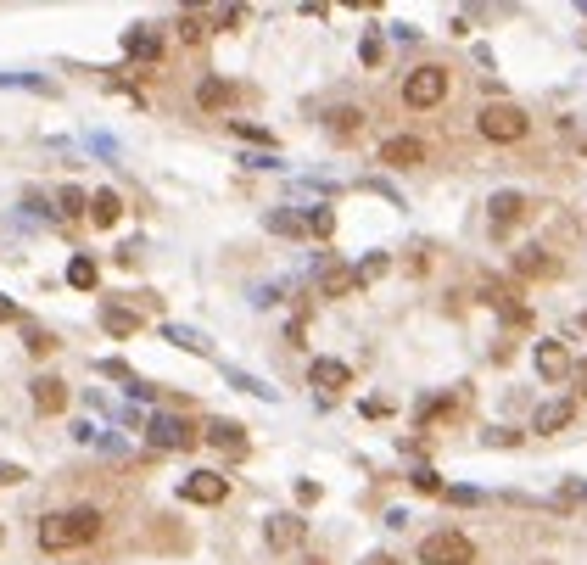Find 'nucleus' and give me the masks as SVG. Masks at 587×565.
I'll use <instances>...</instances> for the list:
<instances>
[{"label":"nucleus","mask_w":587,"mask_h":565,"mask_svg":"<svg viewBox=\"0 0 587 565\" xmlns=\"http://www.w3.org/2000/svg\"><path fill=\"white\" fill-rule=\"evenodd\" d=\"M101 537V510L90 504H79V510H62V515H45L39 520V549H84V543H95Z\"/></svg>","instance_id":"nucleus-1"},{"label":"nucleus","mask_w":587,"mask_h":565,"mask_svg":"<svg viewBox=\"0 0 587 565\" xmlns=\"http://www.w3.org/2000/svg\"><path fill=\"white\" fill-rule=\"evenodd\" d=\"M475 129H481V140H492V145H515V140H526L532 118L520 112L515 101H487L481 118H475Z\"/></svg>","instance_id":"nucleus-2"},{"label":"nucleus","mask_w":587,"mask_h":565,"mask_svg":"<svg viewBox=\"0 0 587 565\" xmlns=\"http://www.w3.org/2000/svg\"><path fill=\"white\" fill-rule=\"evenodd\" d=\"M403 101H409L414 112L442 107V101H448V68H442V62H426V68H414V73L403 79Z\"/></svg>","instance_id":"nucleus-3"},{"label":"nucleus","mask_w":587,"mask_h":565,"mask_svg":"<svg viewBox=\"0 0 587 565\" xmlns=\"http://www.w3.org/2000/svg\"><path fill=\"white\" fill-rule=\"evenodd\" d=\"M470 560H475V543L465 532H453V527L419 537V565H470Z\"/></svg>","instance_id":"nucleus-4"},{"label":"nucleus","mask_w":587,"mask_h":565,"mask_svg":"<svg viewBox=\"0 0 587 565\" xmlns=\"http://www.w3.org/2000/svg\"><path fill=\"white\" fill-rule=\"evenodd\" d=\"M145 436H152L157 448H191V443H196L191 420H179V414H157V420L145 426Z\"/></svg>","instance_id":"nucleus-5"},{"label":"nucleus","mask_w":587,"mask_h":565,"mask_svg":"<svg viewBox=\"0 0 587 565\" xmlns=\"http://www.w3.org/2000/svg\"><path fill=\"white\" fill-rule=\"evenodd\" d=\"M191 504H224V493H229V481L219 470H191L185 476V487H179Z\"/></svg>","instance_id":"nucleus-6"},{"label":"nucleus","mask_w":587,"mask_h":565,"mask_svg":"<svg viewBox=\"0 0 587 565\" xmlns=\"http://www.w3.org/2000/svg\"><path fill=\"white\" fill-rule=\"evenodd\" d=\"M381 162L386 169H419V162H426V145L414 135H392V140H381Z\"/></svg>","instance_id":"nucleus-7"},{"label":"nucleus","mask_w":587,"mask_h":565,"mask_svg":"<svg viewBox=\"0 0 587 565\" xmlns=\"http://www.w3.org/2000/svg\"><path fill=\"white\" fill-rule=\"evenodd\" d=\"M515 275L520 280H554L559 275V258L542 253V246H520V253H515Z\"/></svg>","instance_id":"nucleus-8"},{"label":"nucleus","mask_w":587,"mask_h":565,"mask_svg":"<svg viewBox=\"0 0 587 565\" xmlns=\"http://www.w3.org/2000/svg\"><path fill=\"white\" fill-rule=\"evenodd\" d=\"M571 420H576V403H571V397H554V403H542V409L532 414V431H537V436H554V431H565Z\"/></svg>","instance_id":"nucleus-9"},{"label":"nucleus","mask_w":587,"mask_h":565,"mask_svg":"<svg viewBox=\"0 0 587 565\" xmlns=\"http://www.w3.org/2000/svg\"><path fill=\"white\" fill-rule=\"evenodd\" d=\"M487 213H492V229H509V224L526 219V196H520V191H498L487 202Z\"/></svg>","instance_id":"nucleus-10"},{"label":"nucleus","mask_w":587,"mask_h":565,"mask_svg":"<svg viewBox=\"0 0 587 565\" xmlns=\"http://www.w3.org/2000/svg\"><path fill=\"white\" fill-rule=\"evenodd\" d=\"M34 409L39 414H62V409H68V386H62L56 375H39V381H34Z\"/></svg>","instance_id":"nucleus-11"},{"label":"nucleus","mask_w":587,"mask_h":565,"mask_svg":"<svg viewBox=\"0 0 587 565\" xmlns=\"http://www.w3.org/2000/svg\"><path fill=\"white\" fill-rule=\"evenodd\" d=\"M537 370L549 375V381H565V375H571L576 364H571V353H565L559 342H537Z\"/></svg>","instance_id":"nucleus-12"},{"label":"nucleus","mask_w":587,"mask_h":565,"mask_svg":"<svg viewBox=\"0 0 587 565\" xmlns=\"http://www.w3.org/2000/svg\"><path fill=\"white\" fill-rule=\"evenodd\" d=\"M308 381L319 386V392H335V386H347V381H352V370H347L342 359H319V364L308 370Z\"/></svg>","instance_id":"nucleus-13"},{"label":"nucleus","mask_w":587,"mask_h":565,"mask_svg":"<svg viewBox=\"0 0 587 565\" xmlns=\"http://www.w3.org/2000/svg\"><path fill=\"white\" fill-rule=\"evenodd\" d=\"M207 443L224 448V453H246V426H236V420H213V426H207Z\"/></svg>","instance_id":"nucleus-14"},{"label":"nucleus","mask_w":587,"mask_h":565,"mask_svg":"<svg viewBox=\"0 0 587 565\" xmlns=\"http://www.w3.org/2000/svg\"><path fill=\"white\" fill-rule=\"evenodd\" d=\"M302 537H308V527L297 515H275V520H269V543H275V549H297Z\"/></svg>","instance_id":"nucleus-15"},{"label":"nucleus","mask_w":587,"mask_h":565,"mask_svg":"<svg viewBox=\"0 0 587 565\" xmlns=\"http://www.w3.org/2000/svg\"><path fill=\"white\" fill-rule=\"evenodd\" d=\"M118 213H123L118 191H95V196H90V219H95L101 229H112V224H118Z\"/></svg>","instance_id":"nucleus-16"},{"label":"nucleus","mask_w":587,"mask_h":565,"mask_svg":"<svg viewBox=\"0 0 587 565\" xmlns=\"http://www.w3.org/2000/svg\"><path fill=\"white\" fill-rule=\"evenodd\" d=\"M229 96H236V90H229L224 79H202V85H196V101H202L207 112H224V107H229Z\"/></svg>","instance_id":"nucleus-17"},{"label":"nucleus","mask_w":587,"mask_h":565,"mask_svg":"<svg viewBox=\"0 0 587 565\" xmlns=\"http://www.w3.org/2000/svg\"><path fill=\"white\" fill-rule=\"evenodd\" d=\"M101 325H107L112 337H135V330H140V320H135L129 308H118V303H107V308H101Z\"/></svg>","instance_id":"nucleus-18"},{"label":"nucleus","mask_w":587,"mask_h":565,"mask_svg":"<svg viewBox=\"0 0 587 565\" xmlns=\"http://www.w3.org/2000/svg\"><path fill=\"white\" fill-rule=\"evenodd\" d=\"M359 123H364L359 107H335V112H330V135H335V140H347V135H359Z\"/></svg>","instance_id":"nucleus-19"},{"label":"nucleus","mask_w":587,"mask_h":565,"mask_svg":"<svg viewBox=\"0 0 587 565\" xmlns=\"http://www.w3.org/2000/svg\"><path fill=\"white\" fill-rule=\"evenodd\" d=\"M68 286L90 291V286H95V263H90V258H73V263H68Z\"/></svg>","instance_id":"nucleus-20"},{"label":"nucleus","mask_w":587,"mask_h":565,"mask_svg":"<svg viewBox=\"0 0 587 565\" xmlns=\"http://www.w3.org/2000/svg\"><path fill=\"white\" fill-rule=\"evenodd\" d=\"M162 46H157V34H129V56H145V62H152Z\"/></svg>","instance_id":"nucleus-21"},{"label":"nucleus","mask_w":587,"mask_h":565,"mask_svg":"<svg viewBox=\"0 0 587 565\" xmlns=\"http://www.w3.org/2000/svg\"><path fill=\"white\" fill-rule=\"evenodd\" d=\"M381 275H386V258H364L359 269H352V280H364V286H369V280H381Z\"/></svg>","instance_id":"nucleus-22"},{"label":"nucleus","mask_w":587,"mask_h":565,"mask_svg":"<svg viewBox=\"0 0 587 565\" xmlns=\"http://www.w3.org/2000/svg\"><path fill=\"white\" fill-rule=\"evenodd\" d=\"M347 286H352V275H347V269H330V275H325V291H330V297H342Z\"/></svg>","instance_id":"nucleus-23"},{"label":"nucleus","mask_w":587,"mask_h":565,"mask_svg":"<svg viewBox=\"0 0 587 565\" xmlns=\"http://www.w3.org/2000/svg\"><path fill=\"white\" fill-rule=\"evenodd\" d=\"M308 229H313V236H330V229H335V219H330V207H319V213H308Z\"/></svg>","instance_id":"nucleus-24"},{"label":"nucleus","mask_w":587,"mask_h":565,"mask_svg":"<svg viewBox=\"0 0 587 565\" xmlns=\"http://www.w3.org/2000/svg\"><path fill=\"white\" fill-rule=\"evenodd\" d=\"M56 202H62V213H79V207H84V191H73V185H68Z\"/></svg>","instance_id":"nucleus-25"},{"label":"nucleus","mask_w":587,"mask_h":565,"mask_svg":"<svg viewBox=\"0 0 587 565\" xmlns=\"http://www.w3.org/2000/svg\"><path fill=\"white\" fill-rule=\"evenodd\" d=\"M414 487H419V493H442V481H436L431 470H419V476H414Z\"/></svg>","instance_id":"nucleus-26"},{"label":"nucleus","mask_w":587,"mask_h":565,"mask_svg":"<svg viewBox=\"0 0 587 565\" xmlns=\"http://www.w3.org/2000/svg\"><path fill=\"white\" fill-rule=\"evenodd\" d=\"M23 481V465H0V487H17Z\"/></svg>","instance_id":"nucleus-27"},{"label":"nucleus","mask_w":587,"mask_h":565,"mask_svg":"<svg viewBox=\"0 0 587 565\" xmlns=\"http://www.w3.org/2000/svg\"><path fill=\"white\" fill-rule=\"evenodd\" d=\"M179 34H185V39H202L207 29H202V17H185V23H179Z\"/></svg>","instance_id":"nucleus-28"},{"label":"nucleus","mask_w":587,"mask_h":565,"mask_svg":"<svg viewBox=\"0 0 587 565\" xmlns=\"http://www.w3.org/2000/svg\"><path fill=\"white\" fill-rule=\"evenodd\" d=\"M29 347H34V353H51V347H56V342H51V337H45V330H29Z\"/></svg>","instance_id":"nucleus-29"},{"label":"nucleus","mask_w":587,"mask_h":565,"mask_svg":"<svg viewBox=\"0 0 587 565\" xmlns=\"http://www.w3.org/2000/svg\"><path fill=\"white\" fill-rule=\"evenodd\" d=\"M6 320H17V303H12V297H0V325H6Z\"/></svg>","instance_id":"nucleus-30"},{"label":"nucleus","mask_w":587,"mask_h":565,"mask_svg":"<svg viewBox=\"0 0 587 565\" xmlns=\"http://www.w3.org/2000/svg\"><path fill=\"white\" fill-rule=\"evenodd\" d=\"M571 375H576V381H582V397H587V364H576Z\"/></svg>","instance_id":"nucleus-31"},{"label":"nucleus","mask_w":587,"mask_h":565,"mask_svg":"<svg viewBox=\"0 0 587 565\" xmlns=\"http://www.w3.org/2000/svg\"><path fill=\"white\" fill-rule=\"evenodd\" d=\"M582 152H587V129H582Z\"/></svg>","instance_id":"nucleus-32"},{"label":"nucleus","mask_w":587,"mask_h":565,"mask_svg":"<svg viewBox=\"0 0 587 565\" xmlns=\"http://www.w3.org/2000/svg\"><path fill=\"white\" fill-rule=\"evenodd\" d=\"M302 565H325V560H302Z\"/></svg>","instance_id":"nucleus-33"},{"label":"nucleus","mask_w":587,"mask_h":565,"mask_svg":"<svg viewBox=\"0 0 587 565\" xmlns=\"http://www.w3.org/2000/svg\"><path fill=\"white\" fill-rule=\"evenodd\" d=\"M582 330H587V313H582Z\"/></svg>","instance_id":"nucleus-34"},{"label":"nucleus","mask_w":587,"mask_h":565,"mask_svg":"<svg viewBox=\"0 0 587 565\" xmlns=\"http://www.w3.org/2000/svg\"><path fill=\"white\" fill-rule=\"evenodd\" d=\"M0 543H6V532H0Z\"/></svg>","instance_id":"nucleus-35"}]
</instances>
